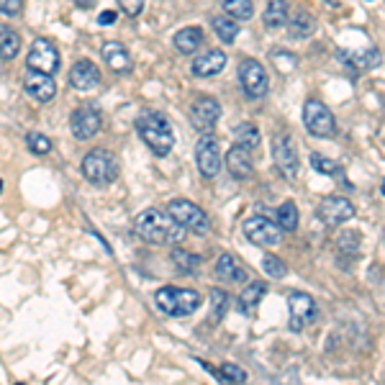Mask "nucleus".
<instances>
[{"label": "nucleus", "instance_id": "obj_1", "mask_svg": "<svg viewBox=\"0 0 385 385\" xmlns=\"http://www.w3.org/2000/svg\"><path fill=\"white\" fill-rule=\"evenodd\" d=\"M136 231L144 242L157 244V247H177L183 242L188 231H185L167 211L147 208L136 216Z\"/></svg>", "mask_w": 385, "mask_h": 385}, {"label": "nucleus", "instance_id": "obj_2", "mask_svg": "<svg viewBox=\"0 0 385 385\" xmlns=\"http://www.w3.org/2000/svg\"><path fill=\"white\" fill-rule=\"evenodd\" d=\"M136 131L142 136V142L149 147L151 154H157V157H167L172 147H175L172 124L159 110H144L142 116L136 118Z\"/></svg>", "mask_w": 385, "mask_h": 385}, {"label": "nucleus", "instance_id": "obj_3", "mask_svg": "<svg viewBox=\"0 0 385 385\" xmlns=\"http://www.w3.org/2000/svg\"><path fill=\"white\" fill-rule=\"evenodd\" d=\"M154 303H157V309L162 313H167L172 318H183L201 309L203 295L198 290H190V288L165 285V288H159L157 293H154Z\"/></svg>", "mask_w": 385, "mask_h": 385}, {"label": "nucleus", "instance_id": "obj_4", "mask_svg": "<svg viewBox=\"0 0 385 385\" xmlns=\"http://www.w3.org/2000/svg\"><path fill=\"white\" fill-rule=\"evenodd\" d=\"M118 172H121V167H118V159L113 151L108 149H92L88 151L83 157V175L88 183L98 185V188H103V185H110L116 183Z\"/></svg>", "mask_w": 385, "mask_h": 385}, {"label": "nucleus", "instance_id": "obj_5", "mask_svg": "<svg viewBox=\"0 0 385 385\" xmlns=\"http://www.w3.org/2000/svg\"><path fill=\"white\" fill-rule=\"evenodd\" d=\"M167 213L175 218L185 231H192V234H211V218L198 203L185 201V198H175V201H170Z\"/></svg>", "mask_w": 385, "mask_h": 385}, {"label": "nucleus", "instance_id": "obj_6", "mask_svg": "<svg viewBox=\"0 0 385 385\" xmlns=\"http://www.w3.org/2000/svg\"><path fill=\"white\" fill-rule=\"evenodd\" d=\"M303 124L309 129L311 136L316 139H331L336 136V118L334 113L316 98H309L303 106Z\"/></svg>", "mask_w": 385, "mask_h": 385}, {"label": "nucleus", "instance_id": "obj_7", "mask_svg": "<svg viewBox=\"0 0 385 385\" xmlns=\"http://www.w3.org/2000/svg\"><path fill=\"white\" fill-rule=\"evenodd\" d=\"M288 311H290L288 327H290V331H295V334L303 331L309 324H313L318 316L316 301H313L309 293H301V290H290V293H288Z\"/></svg>", "mask_w": 385, "mask_h": 385}, {"label": "nucleus", "instance_id": "obj_8", "mask_svg": "<svg viewBox=\"0 0 385 385\" xmlns=\"http://www.w3.org/2000/svg\"><path fill=\"white\" fill-rule=\"evenodd\" d=\"M244 234L249 239L252 244H257V247H277V244L283 242V231L277 227L272 218L268 216H249L244 221Z\"/></svg>", "mask_w": 385, "mask_h": 385}, {"label": "nucleus", "instance_id": "obj_9", "mask_svg": "<svg viewBox=\"0 0 385 385\" xmlns=\"http://www.w3.org/2000/svg\"><path fill=\"white\" fill-rule=\"evenodd\" d=\"M239 83L249 98H265L270 90L268 69L257 59H242L239 62Z\"/></svg>", "mask_w": 385, "mask_h": 385}, {"label": "nucleus", "instance_id": "obj_10", "mask_svg": "<svg viewBox=\"0 0 385 385\" xmlns=\"http://www.w3.org/2000/svg\"><path fill=\"white\" fill-rule=\"evenodd\" d=\"M195 165L201 170L203 177H216L221 172L224 157H221V144L216 136L203 134L195 144Z\"/></svg>", "mask_w": 385, "mask_h": 385}, {"label": "nucleus", "instance_id": "obj_11", "mask_svg": "<svg viewBox=\"0 0 385 385\" xmlns=\"http://www.w3.org/2000/svg\"><path fill=\"white\" fill-rule=\"evenodd\" d=\"M101 126H103L101 110L92 108V106H80L69 116V131H72V136H75L77 142H88L92 136H98Z\"/></svg>", "mask_w": 385, "mask_h": 385}, {"label": "nucleus", "instance_id": "obj_12", "mask_svg": "<svg viewBox=\"0 0 385 385\" xmlns=\"http://www.w3.org/2000/svg\"><path fill=\"white\" fill-rule=\"evenodd\" d=\"M26 65H28V69H34V72L54 75L59 69V51L47 39H34L31 49L26 54Z\"/></svg>", "mask_w": 385, "mask_h": 385}, {"label": "nucleus", "instance_id": "obj_13", "mask_svg": "<svg viewBox=\"0 0 385 385\" xmlns=\"http://www.w3.org/2000/svg\"><path fill=\"white\" fill-rule=\"evenodd\" d=\"M272 162H275L277 172H283L285 180H295L298 175V151L290 136H275L272 139Z\"/></svg>", "mask_w": 385, "mask_h": 385}, {"label": "nucleus", "instance_id": "obj_14", "mask_svg": "<svg viewBox=\"0 0 385 385\" xmlns=\"http://www.w3.org/2000/svg\"><path fill=\"white\" fill-rule=\"evenodd\" d=\"M218 118H221V103H218L216 98L203 95V98L190 103V124L195 131H201V134L213 131V126L218 124Z\"/></svg>", "mask_w": 385, "mask_h": 385}, {"label": "nucleus", "instance_id": "obj_15", "mask_svg": "<svg viewBox=\"0 0 385 385\" xmlns=\"http://www.w3.org/2000/svg\"><path fill=\"white\" fill-rule=\"evenodd\" d=\"M318 216L327 227H339V224H347L350 218H354V206L342 195H329L318 206Z\"/></svg>", "mask_w": 385, "mask_h": 385}, {"label": "nucleus", "instance_id": "obj_16", "mask_svg": "<svg viewBox=\"0 0 385 385\" xmlns=\"http://www.w3.org/2000/svg\"><path fill=\"white\" fill-rule=\"evenodd\" d=\"M24 90L39 103H49L54 101V95H57V83L51 80V75H44V72H34V69H28L24 77Z\"/></svg>", "mask_w": 385, "mask_h": 385}, {"label": "nucleus", "instance_id": "obj_17", "mask_svg": "<svg viewBox=\"0 0 385 385\" xmlns=\"http://www.w3.org/2000/svg\"><path fill=\"white\" fill-rule=\"evenodd\" d=\"M69 85L80 92L92 90L101 85V69L95 67V62H90V59H80L69 69Z\"/></svg>", "mask_w": 385, "mask_h": 385}, {"label": "nucleus", "instance_id": "obj_18", "mask_svg": "<svg viewBox=\"0 0 385 385\" xmlns=\"http://www.w3.org/2000/svg\"><path fill=\"white\" fill-rule=\"evenodd\" d=\"M103 59H106V65H108L116 75H129L131 67H134V62H131V54L126 49L121 42H106L101 49Z\"/></svg>", "mask_w": 385, "mask_h": 385}, {"label": "nucleus", "instance_id": "obj_19", "mask_svg": "<svg viewBox=\"0 0 385 385\" xmlns=\"http://www.w3.org/2000/svg\"><path fill=\"white\" fill-rule=\"evenodd\" d=\"M224 67H227V54L221 49L201 51L192 59V75L195 77H216Z\"/></svg>", "mask_w": 385, "mask_h": 385}, {"label": "nucleus", "instance_id": "obj_20", "mask_svg": "<svg viewBox=\"0 0 385 385\" xmlns=\"http://www.w3.org/2000/svg\"><path fill=\"white\" fill-rule=\"evenodd\" d=\"M227 167L231 172L234 180H249L252 172H254V162H252V151L234 144L231 149L227 151Z\"/></svg>", "mask_w": 385, "mask_h": 385}, {"label": "nucleus", "instance_id": "obj_21", "mask_svg": "<svg viewBox=\"0 0 385 385\" xmlns=\"http://www.w3.org/2000/svg\"><path fill=\"white\" fill-rule=\"evenodd\" d=\"M216 275L227 283H244L247 280V268H244L236 254H221L216 262Z\"/></svg>", "mask_w": 385, "mask_h": 385}, {"label": "nucleus", "instance_id": "obj_22", "mask_svg": "<svg viewBox=\"0 0 385 385\" xmlns=\"http://www.w3.org/2000/svg\"><path fill=\"white\" fill-rule=\"evenodd\" d=\"M265 295H268V283H262V280H252V283L242 290V295H239V311H242L244 316H252Z\"/></svg>", "mask_w": 385, "mask_h": 385}, {"label": "nucleus", "instance_id": "obj_23", "mask_svg": "<svg viewBox=\"0 0 385 385\" xmlns=\"http://www.w3.org/2000/svg\"><path fill=\"white\" fill-rule=\"evenodd\" d=\"M172 44H175V49L180 54H195L203 44V28L201 26H185V28H180L175 34Z\"/></svg>", "mask_w": 385, "mask_h": 385}, {"label": "nucleus", "instance_id": "obj_24", "mask_svg": "<svg viewBox=\"0 0 385 385\" xmlns=\"http://www.w3.org/2000/svg\"><path fill=\"white\" fill-rule=\"evenodd\" d=\"M285 26H288V31H290L293 39H309L316 31V21H313L309 10H295L293 16H288V24Z\"/></svg>", "mask_w": 385, "mask_h": 385}, {"label": "nucleus", "instance_id": "obj_25", "mask_svg": "<svg viewBox=\"0 0 385 385\" xmlns=\"http://www.w3.org/2000/svg\"><path fill=\"white\" fill-rule=\"evenodd\" d=\"M339 59H342L344 65H350L352 69H375L380 65V49H368V51H360V54H350V51H339Z\"/></svg>", "mask_w": 385, "mask_h": 385}, {"label": "nucleus", "instance_id": "obj_26", "mask_svg": "<svg viewBox=\"0 0 385 385\" xmlns=\"http://www.w3.org/2000/svg\"><path fill=\"white\" fill-rule=\"evenodd\" d=\"M288 16H290V8H288V0H268V8H265V26L270 31L272 28H283L288 24Z\"/></svg>", "mask_w": 385, "mask_h": 385}, {"label": "nucleus", "instance_id": "obj_27", "mask_svg": "<svg viewBox=\"0 0 385 385\" xmlns=\"http://www.w3.org/2000/svg\"><path fill=\"white\" fill-rule=\"evenodd\" d=\"M298 221H301V216H298V206H295L293 201H285L277 206L275 224L280 227V231H295V229H298Z\"/></svg>", "mask_w": 385, "mask_h": 385}, {"label": "nucleus", "instance_id": "obj_28", "mask_svg": "<svg viewBox=\"0 0 385 385\" xmlns=\"http://www.w3.org/2000/svg\"><path fill=\"white\" fill-rule=\"evenodd\" d=\"M21 54V36L18 31L0 26V57L3 59H16Z\"/></svg>", "mask_w": 385, "mask_h": 385}, {"label": "nucleus", "instance_id": "obj_29", "mask_svg": "<svg viewBox=\"0 0 385 385\" xmlns=\"http://www.w3.org/2000/svg\"><path fill=\"white\" fill-rule=\"evenodd\" d=\"M262 142V134L260 129L254 124H239L234 129V144H239V147H244V149H257Z\"/></svg>", "mask_w": 385, "mask_h": 385}, {"label": "nucleus", "instance_id": "obj_30", "mask_svg": "<svg viewBox=\"0 0 385 385\" xmlns=\"http://www.w3.org/2000/svg\"><path fill=\"white\" fill-rule=\"evenodd\" d=\"M208 303H211V318H213V321L218 324L221 318L227 316L229 306H231V295H229L224 288H211Z\"/></svg>", "mask_w": 385, "mask_h": 385}, {"label": "nucleus", "instance_id": "obj_31", "mask_svg": "<svg viewBox=\"0 0 385 385\" xmlns=\"http://www.w3.org/2000/svg\"><path fill=\"white\" fill-rule=\"evenodd\" d=\"M211 26H213V31H216V36H218V39H221L224 44L236 42V36H239V26H236V21H231L229 16H216V18H211Z\"/></svg>", "mask_w": 385, "mask_h": 385}, {"label": "nucleus", "instance_id": "obj_32", "mask_svg": "<svg viewBox=\"0 0 385 385\" xmlns=\"http://www.w3.org/2000/svg\"><path fill=\"white\" fill-rule=\"evenodd\" d=\"M172 262H175V268L180 272H185V275H195L198 268H201V257L185 249H172Z\"/></svg>", "mask_w": 385, "mask_h": 385}, {"label": "nucleus", "instance_id": "obj_33", "mask_svg": "<svg viewBox=\"0 0 385 385\" xmlns=\"http://www.w3.org/2000/svg\"><path fill=\"white\" fill-rule=\"evenodd\" d=\"M224 10L231 21H249L254 16V3L252 0H224Z\"/></svg>", "mask_w": 385, "mask_h": 385}, {"label": "nucleus", "instance_id": "obj_34", "mask_svg": "<svg viewBox=\"0 0 385 385\" xmlns=\"http://www.w3.org/2000/svg\"><path fill=\"white\" fill-rule=\"evenodd\" d=\"M216 372H218L216 380L221 385H242V383H247V370H242L239 365H231V362L221 365Z\"/></svg>", "mask_w": 385, "mask_h": 385}, {"label": "nucleus", "instance_id": "obj_35", "mask_svg": "<svg viewBox=\"0 0 385 385\" xmlns=\"http://www.w3.org/2000/svg\"><path fill=\"white\" fill-rule=\"evenodd\" d=\"M311 167L316 170V172H321V175H327V177L342 175V167L336 165L334 159L324 157V154H318V151H313V154H311Z\"/></svg>", "mask_w": 385, "mask_h": 385}, {"label": "nucleus", "instance_id": "obj_36", "mask_svg": "<svg viewBox=\"0 0 385 385\" xmlns=\"http://www.w3.org/2000/svg\"><path fill=\"white\" fill-rule=\"evenodd\" d=\"M26 144H28L31 154H36V157H44V154H49L51 151L49 136L42 134V131H28V134H26Z\"/></svg>", "mask_w": 385, "mask_h": 385}, {"label": "nucleus", "instance_id": "obj_37", "mask_svg": "<svg viewBox=\"0 0 385 385\" xmlns=\"http://www.w3.org/2000/svg\"><path fill=\"white\" fill-rule=\"evenodd\" d=\"M262 268H265V272H268L270 277H275V280H283V277L288 275V265H285L277 254H268V257L262 260Z\"/></svg>", "mask_w": 385, "mask_h": 385}, {"label": "nucleus", "instance_id": "obj_38", "mask_svg": "<svg viewBox=\"0 0 385 385\" xmlns=\"http://www.w3.org/2000/svg\"><path fill=\"white\" fill-rule=\"evenodd\" d=\"M270 57H272V62L277 65V69H280V72H285V75H288V72H293L295 65H298V59H295L290 51H283V49H275L272 54H270Z\"/></svg>", "mask_w": 385, "mask_h": 385}, {"label": "nucleus", "instance_id": "obj_39", "mask_svg": "<svg viewBox=\"0 0 385 385\" xmlns=\"http://www.w3.org/2000/svg\"><path fill=\"white\" fill-rule=\"evenodd\" d=\"M118 8L124 10L129 18H136V16H142L144 0H118Z\"/></svg>", "mask_w": 385, "mask_h": 385}, {"label": "nucleus", "instance_id": "obj_40", "mask_svg": "<svg viewBox=\"0 0 385 385\" xmlns=\"http://www.w3.org/2000/svg\"><path fill=\"white\" fill-rule=\"evenodd\" d=\"M357 247H360V239L354 236V231H344L342 236H339V249L347 252V254H354L357 252Z\"/></svg>", "mask_w": 385, "mask_h": 385}, {"label": "nucleus", "instance_id": "obj_41", "mask_svg": "<svg viewBox=\"0 0 385 385\" xmlns=\"http://www.w3.org/2000/svg\"><path fill=\"white\" fill-rule=\"evenodd\" d=\"M24 8V0H0V13L6 16H18Z\"/></svg>", "mask_w": 385, "mask_h": 385}, {"label": "nucleus", "instance_id": "obj_42", "mask_svg": "<svg viewBox=\"0 0 385 385\" xmlns=\"http://www.w3.org/2000/svg\"><path fill=\"white\" fill-rule=\"evenodd\" d=\"M116 21V10H103L101 16H98V24L101 26H108V24H113Z\"/></svg>", "mask_w": 385, "mask_h": 385}, {"label": "nucleus", "instance_id": "obj_43", "mask_svg": "<svg viewBox=\"0 0 385 385\" xmlns=\"http://www.w3.org/2000/svg\"><path fill=\"white\" fill-rule=\"evenodd\" d=\"M75 6L77 8H95V6H98V0H75Z\"/></svg>", "mask_w": 385, "mask_h": 385}, {"label": "nucleus", "instance_id": "obj_44", "mask_svg": "<svg viewBox=\"0 0 385 385\" xmlns=\"http://www.w3.org/2000/svg\"><path fill=\"white\" fill-rule=\"evenodd\" d=\"M0 190H3V180H0Z\"/></svg>", "mask_w": 385, "mask_h": 385}, {"label": "nucleus", "instance_id": "obj_45", "mask_svg": "<svg viewBox=\"0 0 385 385\" xmlns=\"http://www.w3.org/2000/svg\"><path fill=\"white\" fill-rule=\"evenodd\" d=\"M18 385H21V383H18Z\"/></svg>", "mask_w": 385, "mask_h": 385}]
</instances>
